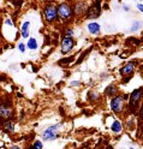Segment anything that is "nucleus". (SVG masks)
Masks as SVG:
<instances>
[{"mask_svg":"<svg viewBox=\"0 0 143 149\" xmlns=\"http://www.w3.org/2000/svg\"><path fill=\"white\" fill-rule=\"evenodd\" d=\"M61 129V123H58L55 125H51L43 130L42 132V139L43 141H53V139L59 137V130Z\"/></svg>","mask_w":143,"mask_h":149,"instance_id":"obj_1","label":"nucleus"},{"mask_svg":"<svg viewBox=\"0 0 143 149\" xmlns=\"http://www.w3.org/2000/svg\"><path fill=\"white\" fill-rule=\"evenodd\" d=\"M58 11V19L60 21H69L73 15V8L68 3H61L57 6Z\"/></svg>","mask_w":143,"mask_h":149,"instance_id":"obj_2","label":"nucleus"},{"mask_svg":"<svg viewBox=\"0 0 143 149\" xmlns=\"http://www.w3.org/2000/svg\"><path fill=\"white\" fill-rule=\"evenodd\" d=\"M43 17L46 22L53 23L58 19V11H57V6L54 4H47L43 8Z\"/></svg>","mask_w":143,"mask_h":149,"instance_id":"obj_3","label":"nucleus"},{"mask_svg":"<svg viewBox=\"0 0 143 149\" xmlns=\"http://www.w3.org/2000/svg\"><path fill=\"white\" fill-rule=\"evenodd\" d=\"M142 96H143V88L136 89L131 93L130 100H129V108L131 112H136V109L138 107V102L141 101Z\"/></svg>","mask_w":143,"mask_h":149,"instance_id":"obj_4","label":"nucleus"},{"mask_svg":"<svg viewBox=\"0 0 143 149\" xmlns=\"http://www.w3.org/2000/svg\"><path fill=\"white\" fill-rule=\"evenodd\" d=\"M101 13V4H100V0H96L91 6L88 7L87 12H85V18L88 19H95L98 18Z\"/></svg>","mask_w":143,"mask_h":149,"instance_id":"obj_5","label":"nucleus"},{"mask_svg":"<svg viewBox=\"0 0 143 149\" xmlns=\"http://www.w3.org/2000/svg\"><path fill=\"white\" fill-rule=\"evenodd\" d=\"M124 97L120 95H116L112 100H111V109L114 112V113H120L124 108Z\"/></svg>","mask_w":143,"mask_h":149,"instance_id":"obj_6","label":"nucleus"},{"mask_svg":"<svg viewBox=\"0 0 143 149\" xmlns=\"http://www.w3.org/2000/svg\"><path fill=\"white\" fill-rule=\"evenodd\" d=\"M12 112H13V109L10 104H6V102L0 104V119L8 120L12 117Z\"/></svg>","mask_w":143,"mask_h":149,"instance_id":"obj_7","label":"nucleus"},{"mask_svg":"<svg viewBox=\"0 0 143 149\" xmlns=\"http://www.w3.org/2000/svg\"><path fill=\"white\" fill-rule=\"evenodd\" d=\"M73 46H75V41L72 40V37H64L61 41V47H60L61 54H68L69 52H71Z\"/></svg>","mask_w":143,"mask_h":149,"instance_id":"obj_8","label":"nucleus"},{"mask_svg":"<svg viewBox=\"0 0 143 149\" xmlns=\"http://www.w3.org/2000/svg\"><path fill=\"white\" fill-rule=\"evenodd\" d=\"M88 7H89V6L85 4L84 1H78L77 4L75 5V7H73V13H75L76 16H81V15H83V13L87 12Z\"/></svg>","mask_w":143,"mask_h":149,"instance_id":"obj_9","label":"nucleus"},{"mask_svg":"<svg viewBox=\"0 0 143 149\" xmlns=\"http://www.w3.org/2000/svg\"><path fill=\"white\" fill-rule=\"evenodd\" d=\"M135 63H128L126 65H124V68L120 70V73L123 74V76H129V74H131L133 72V70H135Z\"/></svg>","mask_w":143,"mask_h":149,"instance_id":"obj_10","label":"nucleus"},{"mask_svg":"<svg viewBox=\"0 0 143 149\" xmlns=\"http://www.w3.org/2000/svg\"><path fill=\"white\" fill-rule=\"evenodd\" d=\"M29 31H30V22L25 21L22 23V26H21V34L23 39H29Z\"/></svg>","mask_w":143,"mask_h":149,"instance_id":"obj_11","label":"nucleus"},{"mask_svg":"<svg viewBox=\"0 0 143 149\" xmlns=\"http://www.w3.org/2000/svg\"><path fill=\"white\" fill-rule=\"evenodd\" d=\"M100 30H101L100 24L95 23V22H93V23H89V24H88V31H89L90 34H99V33H100Z\"/></svg>","mask_w":143,"mask_h":149,"instance_id":"obj_12","label":"nucleus"},{"mask_svg":"<svg viewBox=\"0 0 143 149\" xmlns=\"http://www.w3.org/2000/svg\"><path fill=\"white\" fill-rule=\"evenodd\" d=\"M111 130L114 132V134H120L121 130H123V126H121V123L119 120H114L113 124L111 125Z\"/></svg>","mask_w":143,"mask_h":149,"instance_id":"obj_13","label":"nucleus"},{"mask_svg":"<svg viewBox=\"0 0 143 149\" xmlns=\"http://www.w3.org/2000/svg\"><path fill=\"white\" fill-rule=\"evenodd\" d=\"M105 94H106L107 96H116V94H117V87L114 84H110L106 88V90H105Z\"/></svg>","mask_w":143,"mask_h":149,"instance_id":"obj_14","label":"nucleus"},{"mask_svg":"<svg viewBox=\"0 0 143 149\" xmlns=\"http://www.w3.org/2000/svg\"><path fill=\"white\" fill-rule=\"evenodd\" d=\"M27 47L29 48V49H31V51H35L37 48V41H36V39H34V37H30V39L28 40Z\"/></svg>","mask_w":143,"mask_h":149,"instance_id":"obj_15","label":"nucleus"},{"mask_svg":"<svg viewBox=\"0 0 143 149\" xmlns=\"http://www.w3.org/2000/svg\"><path fill=\"white\" fill-rule=\"evenodd\" d=\"M4 129L6 130L7 132H13V130H15V124H13V122H6L5 123V125H4Z\"/></svg>","mask_w":143,"mask_h":149,"instance_id":"obj_16","label":"nucleus"},{"mask_svg":"<svg viewBox=\"0 0 143 149\" xmlns=\"http://www.w3.org/2000/svg\"><path fill=\"white\" fill-rule=\"evenodd\" d=\"M27 49V45H24L23 42H21L20 45H18V51H20L21 53H24Z\"/></svg>","mask_w":143,"mask_h":149,"instance_id":"obj_17","label":"nucleus"},{"mask_svg":"<svg viewBox=\"0 0 143 149\" xmlns=\"http://www.w3.org/2000/svg\"><path fill=\"white\" fill-rule=\"evenodd\" d=\"M140 26H141V23L140 22H133L132 28H131V31H136L137 29H140Z\"/></svg>","mask_w":143,"mask_h":149,"instance_id":"obj_18","label":"nucleus"},{"mask_svg":"<svg viewBox=\"0 0 143 149\" xmlns=\"http://www.w3.org/2000/svg\"><path fill=\"white\" fill-rule=\"evenodd\" d=\"M34 148H35V149H43L42 142H40V141H36V142L34 143Z\"/></svg>","mask_w":143,"mask_h":149,"instance_id":"obj_19","label":"nucleus"},{"mask_svg":"<svg viewBox=\"0 0 143 149\" xmlns=\"http://www.w3.org/2000/svg\"><path fill=\"white\" fill-rule=\"evenodd\" d=\"M73 36V29H68L65 33V37H72Z\"/></svg>","mask_w":143,"mask_h":149,"instance_id":"obj_20","label":"nucleus"},{"mask_svg":"<svg viewBox=\"0 0 143 149\" xmlns=\"http://www.w3.org/2000/svg\"><path fill=\"white\" fill-rule=\"evenodd\" d=\"M70 84L72 86V87H77V86H80L81 84V82H78V81H73V82H71Z\"/></svg>","mask_w":143,"mask_h":149,"instance_id":"obj_21","label":"nucleus"},{"mask_svg":"<svg viewBox=\"0 0 143 149\" xmlns=\"http://www.w3.org/2000/svg\"><path fill=\"white\" fill-rule=\"evenodd\" d=\"M137 8H138L140 11H142V12H143V5H142V4H138V5H137Z\"/></svg>","mask_w":143,"mask_h":149,"instance_id":"obj_22","label":"nucleus"},{"mask_svg":"<svg viewBox=\"0 0 143 149\" xmlns=\"http://www.w3.org/2000/svg\"><path fill=\"white\" fill-rule=\"evenodd\" d=\"M140 117L143 119V106H142V108L140 109Z\"/></svg>","mask_w":143,"mask_h":149,"instance_id":"obj_23","label":"nucleus"},{"mask_svg":"<svg viewBox=\"0 0 143 149\" xmlns=\"http://www.w3.org/2000/svg\"><path fill=\"white\" fill-rule=\"evenodd\" d=\"M10 149H21L20 147H18V146H13V147H11Z\"/></svg>","mask_w":143,"mask_h":149,"instance_id":"obj_24","label":"nucleus"},{"mask_svg":"<svg viewBox=\"0 0 143 149\" xmlns=\"http://www.w3.org/2000/svg\"><path fill=\"white\" fill-rule=\"evenodd\" d=\"M28 149H35V148H34V146H33V147H29V148H28Z\"/></svg>","mask_w":143,"mask_h":149,"instance_id":"obj_25","label":"nucleus"}]
</instances>
